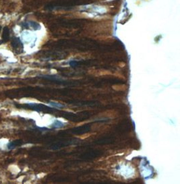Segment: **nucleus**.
I'll use <instances>...</instances> for the list:
<instances>
[{
	"mask_svg": "<svg viewBox=\"0 0 180 184\" xmlns=\"http://www.w3.org/2000/svg\"><path fill=\"white\" fill-rule=\"evenodd\" d=\"M11 46L14 50H16V53H18V50H20V53L22 51V43L18 37H13L11 39Z\"/></svg>",
	"mask_w": 180,
	"mask_h": 184,
	"instance_id": "obj_1",
	"label": "nucleus"
},
{
	"mask_svg": "<svg viewBox=\"0 0 180 184\" xmlns=\"http://www.w3.org/2000/svg\"><path fill=\"white\" fill-rule=\"evenodd\" d=\"M9 40V28L5 26L3 28V31L2 34V39L0 41V44H2L3 43H6Z\"/></svg>",
	"mask_w": 180,
	"mask_h": 184,
	"instance_id": "obj_2",
	"label": "nucleus"
},
{
	"mask_svg": "<svg viewBox=\"0 0 180 184\" xmlns=\"http://www.w3.org/2000/svg\"><path fill=\"white\" fill-rule=\"evenodd\" d=\"M22 144V142L20 140L13 141L7 144V148H8L9 150H11V149H14V148H16V146H20V144Z\"/></svg>",
	"mask_w": 180,
	"mask_h": 184,
	"instance_id": "obj_3",
	"label": "nucleus"
},
{
	"mask_svg": "<svg viewBox=\"0 0 180 184\" xmlns=\"http://www.w3.org/2000/svg\"><path fill=\"white\" fill-rule=\"evenodd\" d=\"M30 26V27H32L34 30H39L41 28V26L38 23L35 22H32V21H30L28 24H26V26Z\"/></svg>",
	"mask_w": 180,
	"mask_h": 184,
	"instance_id": "obj_4",
	"label": "nucleus"
},
{
	"mask_svg": "<svg viewBox=\"0 0 180 184\" xmlns=\"http://www.w3.org/2000/svg\"><path fill=\"white\" fill-rule=\"evenodd\" d=\"M53 126L55 128H63L64 126V124L60 121H55V122L53 123Z\"/></svg>",
	"mask_w": 180,
	"mask_h": 184,
	"instance_id": "obj_5",
	"label": "nucleus"
},
{
	"mask_svg": "<svg viewBox=\"0 0 180 184\" xmlns=\"http://www.w3.org/2000/svg\"><path fill=\"white\" fill-rule=\"evenodd\" d=\"M50 105H52L53 107H56V108H62V107H64V106L62 104L59 103H55V102H51Z\"/></svg>",
	"mask_w": 180,
	"mask_h": 184,
	"instance_id": "obj_6",
	"label": "nucleus"
},
{
	"mask_svg": "<svg viewBox=\"0 0 180 184\" xmlns=\"http://www.w3.org/2000/svg\"><path fill=\"white\" fill-rule=\"evenodd\" d=\"M78 65V62L77 61L72 60L71 61H70V66L71 67H72V68H74V67L77 66Z\"/></svg>",
	"mask_w": 180,
	"mask_h": 184,
	"instance_id": "obj_7",
	"label": "nucleus"
},
{
	"mask_svg": "<svg viewBox=\"0 0 180 184\" xmlns=\"http://www.w3.org/2000/svg\"><path fill=\"white\" fill-rule=\"evenodd\" d=\"M1 26H0V30H1Z\"/></svg>",
	"mask_w": 180,
	"mask_h": 184,
	"instance_id": "obj_8",
	"label": "nucleus"
}]
</instances>
